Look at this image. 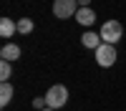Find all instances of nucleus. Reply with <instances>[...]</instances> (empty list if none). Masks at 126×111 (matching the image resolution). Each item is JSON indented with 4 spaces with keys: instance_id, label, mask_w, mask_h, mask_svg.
<instances>
[{
    "instance_id": "1",
    "label": "nucleus",
    "mask_w": 126,
    "mask_h": 111,
    "mask_svg": "<svg viewBox=\"0 0 126 111\" xmlns=\"http://www.w3.org/2000/svg\"><path fill=\"white\" fill-rule=\"evenodd\" d=\"M98 35H101V40H103V43L116 46L119 40H121V35H124V25L119 23V20H106V23L101 25Z\"/></svg>"
},
{
    "instance_id": "2",
    "label": "nucleus",
    "mask_w": 126,
    "mask_h": 111,
    "mask_svg": "<svg viewBox=\"0 0 126 111\" xmlns=\"http://www.w3.org/2000/svg\"><path fill=\"white\" fill-rule=\"evenodd\" d=\"M46 101H48V109H61V106H66V101H68V88L63 86V83L50 86V88L46 91Z\"/></svg>"
},
{
    "instance_id": "3",
    "label": "nucleus",
    "mask_w": 126,
    "mask_h": 111,
    "mask_svg": "<svg viewBox=\"0 0 126 111\" xmlns=\"http://www.w3.org/2000/svg\"><path fill=\"white\" fill-rule=\"evenodd\" d=\"M96 63L101 68H111L113 63H116V46L111 43H101L96 48Z\"/></svg>"
},
{
    "instance_id": "4",
    "label": "nucleus",
    "mask_w": 126,
    "mask_h": 111,
    "mask_svg": "<svg viewBox=\"0 0 126 111\" xmlns=\"http://www.w3.org/2000/svg\"><path fill=\"white\" fill-rule=\"evenodd\" d=\"M78 13V0H53V15L66 20Z\"/></svg>"
},
{
    "instance_id": "5",
    "label": "nucleus",
    "mask_w": 126,
    "mask_h": 111,
    "mask_svg": "<svg viewBox=\"0 0 126 111\" xmlns=\"http://www.w3.org/2000/svg\"><path fill=\"white\" fill-rule=\"evenodd\" d=\"M76 23L83 25V28H91L93 23H96V13H93V8H78V13H76Z\"/></svg>"
},
{
    "instance_id": "6",
    "label": "nucleus",
    "mask_w": 126,
    "mask_h": 111,
    "mask_svg": "<svg viewBox=\"0 0 126 111\" xmlns=\"http://www.w3.org/2000/svg\"><path fill=\"white\" fill-rule=\"evenodd\" d=\"M20 58V46L15 43H5L3 48H0V61H8V63H13V61Z\"/></svg>"
},
{
    "instance_id": "7",
    "label": "nucleus",
    "mask_w": 126,
    "mask_h": 111,
    "mask_svg": "<svg viewBox=\"0 0 126 111\" xmlns=\"http://www.w3.org/2000/svg\"><path fill=\"white\" fill-rule=\"evenodd\" d=\"M81 43L86 46V48H93V50H96V48L103 43V40H101V35H98V33H93V30H86V33L81 35Z\"/></svg>"
},
{
    "instance_id": "8",
    "label": "nucleus",
    "mask_w": 126,
    "mask_h": 111,
    "mask_svg": "<svg viewBox=\"0 0 126 111\" xmlns=\"http://www.w3.org/2000/svg\"><path fill=\"white\" fill-rule=\"evenodd\" d=\"M13 33H18V23H13L10 18H3V20H0V35L10 38Z\"/></svg>"
},
{
    "instance_id": "9",
    "label": "nucleus",
    "mask_w": 126,
    "mask_h": 111,
    "mask_svg": "<svg viewBox=\"0 0 126 111\" xmlns=\"http://www.w3.org/2000/svg\"><path fill=\"white\" fill-rule=\"evenodd\" d=\"M10 98H13V86L5 81V83H0V106L5 109V106L10 104Z\"/></svg>"
},
{
    "instance_id": "10",
    "label": "nucleus",
    "mask_w": 126,
    "mask_h": 111,
    "mask_svg": "<svg viewBox=\"0 0 126 111\" xmlns=\"http://www.w3.org/2000/svg\"><path fill=\"white\" fill-rule=\"evenodd\" d=\"M30 30H33V20L30 18H20L18 20V33L20 35H30Z\"/></svg>"
},
{
    "instance_id": "11",
    "label": "nucleus",
    "mask_w": 126,
    "mask_h": 111,
    "mask_svg": "<svg viewBox=\"0 0 126 111\" xmlns=\"http://www.w3.org/2000/svg\"><path fill=\"white\" fill-rule=\"evenodd\" d=\"M10 76H13V66H10L8 61H0V78H3V83L10 81Z\"/></svg>"
},
{
    "instance_id": "12",
    "label": "nucleus",
    "mask_w": 126,
    "mask_h": 111,
    "mask_svg": "<svg viewBox=\"0 0 126 111\" xmlns=\"http://www.w3.org/2000/svg\"><path fill=\"white\" fill-rule=\"evenodd\" d=\"M43 106L48 109V101H46V96H43V98H40V96H38V98H33V109H40V111H43Z\"/></svg>"
},
{
    "instance_id": "13",
    "label": "nucleus",
    "mask_w": 126,
    "mask_h": 111,
    "mask_svg": "<svg viewBox=\"0 0 126 111\" xmlns=\"http://www.w3.org/2000/svg\"><path fill=\"white\" fill-rule=\"evenodd\" d=\"M88 3L91 0H78V8H88Z\"/></svg>"
},
{
    "instance_id": "14",
    "label": "nucleus",
    "mask_w": 126,
    "mask_h": 111,
    "mask_svg": "<svg viewBox=\"0 0 126 111\" xmlns=\"http://www.w3.org/2000/svg\"><path fill=\"white\" fill-rule=\"evenodd\" d=\"M43 111H56V109H43Z\"/></svg>"
}]
</instances>
